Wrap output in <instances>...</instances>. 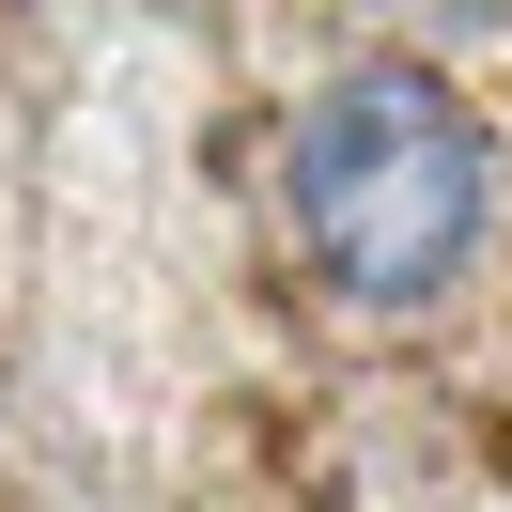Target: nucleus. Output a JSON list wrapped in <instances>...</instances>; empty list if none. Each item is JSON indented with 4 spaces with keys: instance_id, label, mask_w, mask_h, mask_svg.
Listing matches in <instances>:
<instances>
[{
    "instance_id": "nucleus-1",
    "label": "nucleus",
    "mask_w": 512,
    "mask_h": 512,
    "mask_svg": "<svg viewBox=\"0 0 512 512\" xmlns=\"http://www.w3.org/2000/svg\"><path fill=\"white\" fill-rule=\"evenodd\" d=\"M295 249L357 311H435L497 233V125L435 63H342L280 140Z\"/></svg>"
},
{
    "instance_id": "nucleus-2",
    "label": "nucleus",
    "mask_w": 512,
    "mask_h": 512,
    "mask_svg": "<svg viewBox=\"0 0 512 512\" xmlns=\"http://www.w3.org/2000/svg\"><path fill=\"white\" fill-rule=\"evenodd\" d=\"M435 16H497V0H435Z\"/></svg>"
}]
</instances>
